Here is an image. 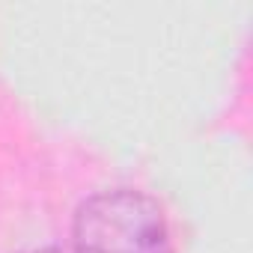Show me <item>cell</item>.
Instances as JSON below:
<instances>
[{
	"instance_id": "1",
	"label": "cell",
	"mask_w": 253,
	"mask_h": 253,
	"mask_svg": "<svg viewBox=\"0 0 253 253\" xmlns=\"http://www.w3.org/2000/svg\"><path fill=\"white\" fill-rule=\"evenodd\" d=\"M75 253H173L164 209L143 191L116 188L81 203L72 223Z\"/></svg>"
},
{
	"instance_id": "2",
	"label": "cell",
	"mask_w": 253,
	"mask_h": 253,
	"mask_svg": "<svg viewBox=\"0 0 253 253\" xmlns=\"http://www.w3.org/2000/svg\"><path fill=\"white\" fill-rule=\"evenodd\" d=\"M27 253H63L60 247H42V250H27Z\"/></svg>"
}]
</instances>
